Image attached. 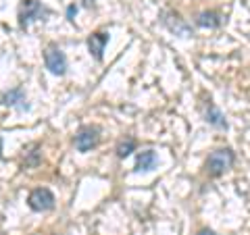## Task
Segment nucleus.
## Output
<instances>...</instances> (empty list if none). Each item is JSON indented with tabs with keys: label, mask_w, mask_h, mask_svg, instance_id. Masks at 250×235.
Segmentation results:
<instances>
[{
	"label": "nucleus",
	"mask_w": 250,
	"mask_h": 235,
	"mask_svg": "<svg viewBox=\"0 0 250 235\" xmlns=\"http://www.w3.org/2000/svg\"><path fill=\"white\" fill-rule=\"evenodd\" d=\"M82 2H83V6H88V9H90V6L96 4V0H82Z\"/></svg>",
	"instance_id": "15"
},
{
	"label": "nucleus",
	"mask_w": 250,
	"mask_h": 235,
	"mask_svg": "<svg viewBox=\"0 0 250 235\" xmlns=\"http://www.w3.org/2000/svg\"><path fill=\"white\" fill-rule=\"evenodd\" d=\"M75 15H77V6H75V4H69V6H67V19H69V21H75V19H73Z\"/></svg>",
	"instance_id": "14"
},
{
	"label": "nucleus",
	"mask_w": 250,
	"mask_h": 235,
	"mask_svg": "<svg viewBox=\"0 0 250 235\" xmlns=\"http://www.w3.org/2000/svg\"><path fill=\"white\" fill-rule=\"evenodd\" d=\"M100 142V129L98 127H92V125H85V127H82L80 131H77V136L73 139L75 148L80 152H90L92 148H96Z\"/></svg>",
	"instance_id": "6"
},
{
	"label": "nucleus",
	"mask_w": 250,
	"mask_h": 235,
	"mask_svg": "<svg viewBox=\"0 0 250 235\" xmlns=\"http://www.w3.org/2000/svg\"><path fill=\"white\" fill-rule=\"evenodd\" d=\"M0 104H6V106H17L19 111H25V108H29L25 104V92H23L21 88H13L9 92H4L2 96H0Z\"/></svg>",
	"instance_id": "8"
},
{
	"label": "nucleus",
	"mask_w": 250,
	"mask_h": 235,
	"mask_svg": "<svg viewBox=\"0 0 250 235\" xmlns=\"http://www.w3.org/2000/svg\"><path fill=\"white\" fill-rule=\"evenodd\" d=\"M156 154L152 150H144L138 154V160H136V171H152L156 167Z\"/></svg>",
	"instance_id": "10"
},
{
	"label": "nucleus",
	"mask_w": 250,
	"mask_h": 235,
	"mask_svg": "<svg viewBox=\"0 0 250 235\" xmlns=\"http://www.w3.org/2000/svg\"><path fill=\"white\" fill-rule=\"evenodd\" d=\"M27 204L31 210H36V213L52 210L54 208V194L48 187H36V190H31V194L27 196Z\"/></svg>",
	"instance_id": "4"
},
{
	"label": "nucleus",
	"mask_w": 250,
	"mask_h": 235,
	"mask_svg": "<svg viewBox=\"0 0 250 235\" xmlns=\"http://www.w3.org/2000/svg\"><path fill=\"white\" fill-rule=\"evenodd\" d=\"M207 123H210L213 127H219V129H228V121H225L223 113L210 102H208V108H207Z\"/></svg>",
	"instance_id": "11"
},
{
	"label": "nucleus",
	"mask_w": 250,
	"mask_h": 235,
	"mask_svg": "<svg viewBox=\"0 0 250 235\" xmlns=\"http://www.w3.org/2000/svg\"><path fill=\"white\" fill-rule=\"evenodd\" d=\"M198 235H215V231H210V229H200Z\"/></svg>",
	"instance_id": "16"
},
{
	"label": "nucleus",
	"mask_w": 250,
	"mask_h": 235,
	"mask_svg": "<svg viewBox=\"0 0 250 235\" xmlns=\"http://www.w3.org/2000/svg\"><path fill=\"white\" fill-rule=\"evenodd\" d=\"M134 150H136V139H134V137L121 139V142L117 144V156H119V158H125V156H129Z\"/></svg>",
	"instance_id": "12"
},
{
	"label": "nucleus",
	"mask_w": 250,
	"mask_h": 235,
	"mask_svg": "<svg viewBox=\"0 0 250 235\" xmlns=\"http://www.w3.org/2000/svg\"><path fill=\"white\" fill-rule=\"evenodd\" d=\"M221 23H223V19L217 11H202L196 17V25L205 27V29H217V27H221Z\"/></svg>",
	"instance_id": "9"
},
{
	"label": "nucleus",
	"mask_w": 250,
	"mask_h": 235,
	"mask_svg": "<svg viewBox=\"0 0 250 235\" xmlns=\"http://www.w3.org/2000/svg\"><path fill=\"white\" fill-rule=\"evenodd\" d=\"M0 156H2V137H0Z\"/></svg>",
	"instance_id": "17"
},
{
	"label": "nucleus",
	"mask_w": 250,
	"mask_h": 235,
	"mask_svg": "<svg viewBox=\"0 0 250 235\" xmlns=\"http://www.w3.org/2000/svg\"><path fill=\"white\" fill-rule=\"evenodd\" d=\"M46 15H50V11L46 9L42 2H38V0H21V6H19V27L27 29L34 21L44 19Z\"/></svg>",
	"instance_id": "2"
},
{
	"label": "nucleus",
	"mask_w": 250,
	"mask_h": 235,
	"mask_svg": "<svg viewBox=\"0 0 250 235\" xmlns=\"http://www.w3.org/2000/svg\"><path fill=\"white\" fill-rule=\"evenodd\" d=\"M44 65L52 75H59V77L65 75L67 73V57H65V52H62L59 46L50 44L48 48L44 50Z\"/></svg>",
	"instance_id": "3"
},
{
	"label": "nucleus",
	"mask_w": 250,
	"mask_h": 235,
	"mask_svg": "<svg viewBox=\"0 0 250 235\" xmlns=\"http://www.w3.org/2000/svg\"><path fill=\"white\" fill-rule=\"evenodd\" d=\"M233 160H236V156H233V152L229 150V148H219V150H213L208 154L207 158V173L210 177H219L223 175L228 169H231Z\"/></svg>",
	"instance_id": "1"
},
{
	"label": "nucleus",
	"mask_w": 250,
	"mask_h": 235,
	"mask_svg": "<svg viewBox=\"0 0 250 235\" xmlns=\"http://www.w3.org/2000/svg\"><path fill=\"white\" fill-rule=\"evenodd\" d=\"M106 44H108V34H104V31H96V34L88 38V50L96 60H103Z\"/></svg>",
	"instance_id": "7"
},
{
	"label": "nucleus",
	"mask_w": 250,
	"mask_h": 235,
	"mask_svg": "<svg viewBox=\"0 0 250 235\" xmlns=\"http://www.w3.org/2000/svg\"><path fill=\"white\" fill-rule=\"evenodd\" d=\"M38 160H40V152H38V146L34 148V152H29V158L25 160L27 167H31V164H38Z\"/></svg>",
	"instance_id": "13"
},
{
	"label": "nucleus",
	"mask_w": 250,
	"mask_h": 235,
	"mask_svg": "<svg viewBox=\"0 0 250 235\" xmlns=\"http://www.w3.org/2000/svg\"><path fill=\"white\" fill-rule=\"evenodd\" d=\"M163 17V25H165L171 34H175L179 38H190L192 36V27L188 25V21L182 19V15L175 11H165L161 15Z\"/></svg>",
	"instance_id": "5"
}]
</instances>
